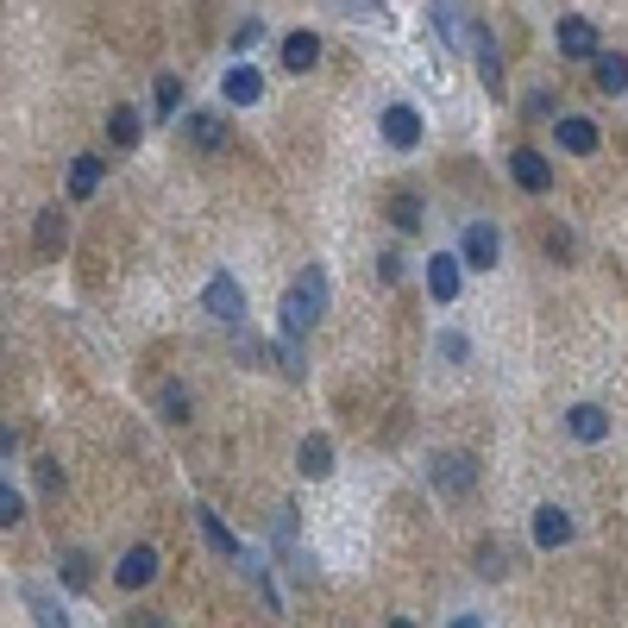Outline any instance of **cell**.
I'll list each match as a JSON object with an SVG mask.
<instances>
[{
	"instance_id": "obj_14",
	"label": "cell",
	"mask_w": 628,
	"mask_h": 628,
	"mask_svg": "<svg viewBox=\"0 0 628 628\" xmlns=\"http://www.w3.org/2000/svg\"><path fill=\"white\" fill-rule=\"evenodd\" d=\"M434 32L447 38L452 57H465V45H472V20H465V7H459V0H434Z\"/></svg>"
},
{
	"instance_id": "obj_4",
	"label": "cell",
	"mask_w": 628,
	"mask_h": 628,
	"mask_svg": "<svg viewBox=\"0 0 628 628\" xmlns=\"http://www.w3.org/2000/svg\"><path fill=\"white\" fill-rule=\"evenodd\" d=\"M201 308H208L221 327H246V289H239V276L214 271L208 276V289H201Z\"/></svg>"
},
{
	"instance_id": "obj_29",
	"label": "cell",
	"mask_w": 628,
	"mask_h": 628,
	"mask_svg": "<svg viewBox=\"0 0 628 628\" xmlns=\"http://www.w3.org/2000/svg\"><path fill=\"white\" fill-rule=\"evenodd\" d=\"M25 522V497L13 490V477H0V528H20Z\"/></svg>"
},
{
	"instance_id": "obj_30",
	"label": "cell",
	"mask_w": 628,
	"mask_h": 628,
	"mask_svg": "<svg viewBox=\"0 0 628 628\" xmlns=\"http://www.w3.org/2000/svg\"><path fill=\"white\" fill-rule=\"evenodd\" d=\"M440 358H447V365H472V340H465L459 327H447V333H440Z\"/></svg>"
},
{
	"instance_id": "obj_3",
	"label": "cell",
	"mask_w": 628,
	"mask_h": 628,
	"mask_svg": "<svg viewBox=\"0 0 628 628\" xmlns=\"http://www.w3.org/2000/svg\"><path fill=\"white\" fill-rule=\"evenodd\" d=\"M377 132H383V145L390 151H415L422 145V132H427V120H422L415 100H390V107L377 114Z\"/></svg>"
},
{
	"instance_id": "obj_28",
	"label": "cell",
	"mask_w": 628,
	"mask_h": 628,
	"mask_svg": "<svg viewBox=\"0 0 628 628\" xmlns=\"http://www.w3.org/2000/svg\"><path fill=\"white\" fill-rule=\"evenodd\" d=\"M422 221H427V214H422V195H390V226H396V233H415Z\"/></svg>"
},
{
	"instance_id": "obj_26",
	"label": "cell",
	"mask_w": 628,
	"mask_h": 628,
	"mask_svg": "<svg viewBox=\"0 0 628 628\" xmlns=\"http://www.w3.org/2000/svg\"><path fill=\"white\" fill-rule=\"evenodd\" d=\"M107 139H114L120 151H132L139 139H145V126H139V114H132V107H114V114H107Z\"/></svg>"
},
{
	"instance_id": "obj_8",
	"label": "cell",
	"mask_w": 628,
	"mask_h": 628,
	"mask_svg": "<svg viewBox=\"0 0 628 628\" xmlns=\"http://www.w3.org/2000/svg\"><path fill=\"white\" fill-rule=\"evenodd\" d=\"M472 63H477V82H484V95H502V50L490 38V25L472 20Z\"/></svg>"
},
{
	"instance_id": "obj_15",
	"label": "cell",
	"mask_w": 628,
	"mask_h": 628,
	"mask_svg": "<svg viewBox=\"0 0 628 628\" xmlns=\"http://www.w3.org/2000/svg\"><path fill=\"white\" fill-rule=\"evenodd\" d=\"M32 246H38V258H57V251L70 246V214H63V208H38Z\"/></svg>"
},
{
	"instance_id": "obj_24",
	"label": "cell",
	"mask_w": 628,
	"mask_h": 628,
	"mask_svg": "<svg viewBox=\"0 0 628 628\" xmlns=\"http://www.w3.org/2000/svg\"><path fill=\"white\" fill-rule=\"evenodd\" d=\"M157 415H164L170 427H182L189 415H195V402H189V390H182L176 377H164V390H157Z\"/></svg>"
},
{
	"instance_id": "obj_36",
	"label": "cell",
	"mask_w": 628,
	"mask_h": 628,
	"mask_svg": "<svg viewBox=\"0 0 628 628\" xmlns=\"http://www.w3.org/2000/svg\"><path fill=\"white\" fill-rule=\"evenodd\" d=\"M352 20H383V0H340Z\"/></svg>"
},
{
	"instance_id": "obj_12",
	"label": "cell",
	"mask_w": 628,
	"mask_h": 628,
	"mask_svg": "<svg viewBox=\"0 0 628 628\" xmlns=\"http://www.w3.org/2000/svg\"><path fill=\"white\" fill-rule=\"evenodd\" d=\"M509 176H516V189H528V195H547L553 189V164L541 157V151H509Z\"/></svg>"
},
{
	"instance_id": "obj_27",
	"label": "cell",
	"mask_w": 628,
	"mask_h": 628,
	"mask_svg": "<svg viewBox=\"0 0 628 628\" xmlns=\"http://www.w3.org/2000/svg\"><path fill=\"white\" fill-rule=\"evenodd\" d=\"M233 352H239L246 365H276V352H283V346L258 340V333H246V327H233Z\"/></svg>"
},
{
	"instance_id": "obj_25",
	"label": "cell",
	"mask_w": 628,
	"mask_h": 628,
	"mask_svg": "<svg viewBox=\"0 0 628 628\" xmlns=\"http://www.w3.org/2000/svg\"><path fill=\"white\" fill-rule=\"evenodd\" d=\"M151 107H157V120H182V82H176V75H157V82H151Z\"/></svg>"
},
{
	"instance_id": "obj_19",
	"label": "cell",
	"mask_w": 628,
	"mask_h": 628,
	"mask_svg": "<svg viewBox=\"0 0 628 628\" xmlns=\"http://www.w3.org/2000/svg\"><path fill=\"white\" fill-rule=\"evenodd\" d=\"M88 566H95V559H88V553H82V547H63V553H57V584L82 597V591L95 584V572H88Z\"/></svg>"
},
{
	"instance_id": "obj_13",
	"label": "cell",
	"mask_w": 628,
	"mask_h": 628,
	"mask_svg": "<svg viewBox=\"0 0 628 628\" xmlns=\"http://www.w3.org/2000/svg\"><path fill=\"white\" fill-rule=\"evenodd\" d=\"M221 100L226 107H258V100H264V75L251 70V63H233V70L221 75Z\"/></svg>"
},
{
	"instance_id": "obj_23",
	"label": "cell",
	"mask_w": 628,
	"mask_h": 628,
	"mask_svg": "<svg viewBox=\"0 0 628 628\" xmlns=\"http://www.w3.org/2000/svg\"><path fill=\"white\" fill-rule=\"evenodd\" d=\"M195 528H201V541L221 553V559H239V541H233V528H226L214 509H195Z\"/></svg>"
},
{
	"instance_id": "obj_11",
	"label": "cell",
	"mask_w": 628,
	"mask_h": 628,
	"mask_svg": "<svg viewBox=\"0 0 628 628\" xmlns=\"http://www.w3.org/2000/svg\"><path fill=\"white\" fill-rule=\"evenodd\" d=\"M572 534H578V522L559 509V502H541V509H534V547L541 553H559Z\"/></svg>"
},
{
	"instance_id": "obj_16",
	"label": "cell",
	"mask_w": 628,
	"mask_h": 628,
	"mask_svg": "<svg viewBox=\"0 0 628 628\" xmlns=\"http://www.w3.org/2000/svg\"><path fill=\"white\" fill-rule=\"evenodd\" d=\"M553 139H559V151H572V157H591V151H597V126L584 120V114H559V120H553Z\"/></svg>"
},
{
	"instance_id": "obj_22",
	"label": "cell",
	"mask_w": 628,
	"mask_h": 628,
	"mask_svg": "<svg viewBox=\"0 0 628 628\" xmlns=\"http://www.w3.org/2000/svg\"><path fill=\"white\" fill-rule=\"evenodd\" d=\"M591 63H597V88H603V95H628V57H623V50H597Z\"/></svg>"
},
{
	"instance_id": "obj_17",
	"label": "cell",
	"mask_w": 628,
	"mask_h": 628,
	"mask_svg": "<svg viewBox=\"0 0 628 628\" xmlns=\"http://www.w3.org/2000/svg\"><path fill=\"white\" fill-rule=\"evenodd\" d=\"M296 472L315 477V484H321V477H333V440H327V434H308V440L296 447Z\"/></svg>"
},
{
	"instance_id": "obj_2",
	"label": "cell",
	"mask_w": 628,
	"mask_h": 628,
	"mask_svg": "<svg viewBox=\"0 0 628 628\" xmlns=\"http://www.w3.org/2000/svg\"><path fill=\"white\" fill-rule=\"evenodd\" d=\"M427 477H434V490L447 502H465L477 490V459L472 452H434V459H427Z\"/></svg>"
},
{
	"instance_id": "obj_34",
	"label": "cell",
	"mask_w": 628,
	"mask_h": 628,
	"mask_svg": "<svg viewBox=\"0 0 628 628\" xmlns=\"http://www.w3.org/2000/svg\"><path fill=\"white\" fill-rule=\"evenodd\" d=\"M377 276H383V283H402V276H408L402 251H383V258H377Z\"/></svg>"
},
{
	"instance_id": "obj_9",
	"label": "cell",
	"mask_w": 628,
	"mask_h": 628,
	"mask_svg": "<svg viewBox=\"0 0 628 628\" xmlns=\"http://www.w3.org/2000/svg\"><path fill=\"white\" fill-rule=\"evenodd\" d=\"M157 566H164V559H157V547H145V541H139V547L120 553L114 584H120V591H145V584H157Z\"/></svg>"
},
{
	"instance_id": "obj_35",
	"label": "cell",
	"mask_w": 628,
	"mask_h": 628,
	"mask_svg": "<svg viewBox=\"0 0 628 628\" xmlns=\"http://www.w3.org/2000/svg\"><path fill=\"white\" fill-rule=\"evenodd\" d=\"M258 38H264V20H246L239 32H233V50H251Z\"/></svg>"
},
{
	"instance_id": "obj_18",
	"label": "cell",
	"mask_w": 628,
	"mask_h": 628,
	"mask_svg": "<svg viewBox=\"0 0 628 628\" xmlns=\"http://www.w3.org/2000/svg\"><path fill=\"white\" fill-rule=\"evenodd\" d=\"M315 63H321V38H315L308 25H301V32H289V38H283V70H289V75H308Z\"/></svg>"
},
{
	"instance_id": "obj_33",
	"label": "cell",
	"mask_w": 628,
	"mask_h": 628,
	"mask_svg": "<svg viewBox=\"0 0 628 628\" xmlns=\"http://www.w3.org/2000/svg\"><path fill=\"white\" fill-rule=\"evenodd\" d=\"M25 603H32V616H38V623H63V609H57L45 591H25Z\"/></svg>"
},
{
	"instance_id": "obj_1",
	"label": "cell",
	"mask_w": 628,
	"mask_h": 628,
	"mask_svg": "<svg viewBox=\"0 0 628 628\" xmlns=\"http://www.w3.org/2000/svg\"><path fill=\"white\" fill-rule=\"evenodd\" d=\"M327 296H333V283H327L321 264H308V271L283 289V301H276V321H283V340H308L315 333V321L327 315Z\"/></svg>"
},
{
	"instance_id": "obj_20",
	"label": "cell",
	"mask_w": 628,
	"mask_h": 628,
	"mask_svg": "<svg viewBox=\"0 0 628 628\" xmlns=\"http://www.w3.org/2000/svg\"><path fill=\"white\" fill-rule=\"evenodd\" d=\"M100 176H107V164H100L95 151H82V157H70V201H88L100 189Z\"/></svg>"
},
{
	"instance_id": "obj_6",
	"label": "cell",
	"mask_w": 628,
	"mask_h": 628,
	"mask_svg": "<svg viewBox=\"0 0 628 628\" xmlns=\"http://www.w3.org/2000/svg\"><path fill=\"white\" fill-rule=\"evenodd\" d=\"M465 271H472V264H465L459 251H434V258H427V296L440 301V308H452L459 289H465Z\"/></svg>"
},
{
	"instance_id": "obj_10",
	"label": "cell",
	"mask_w": 628,
	"mask_h": 628,
	"mask_svg": "<svg viewBox=\"0 0 628 628\" xmlns=\"http://www.w3.org/2000/svg\"><path fill=\"white\" fill-rule=\"evenodd\" d=\"M566 434H572L578 447H603L609 440V408L603 402H572L566 408Z\"/></svg>"
},
{
	"instance_id": "obj_7",
	"label": "cell",
	"mask_w": 628,
	"mask_h": 628,
	"mask_svg": "<svg viewBox=\"0 0 628 628\" xmlns=\"http://www.w3.org/2000/svg\"><path fill=\"white\" fill-rule=\"evenodd\" d=\"M553 45H559V57H572V63H591V57L603 50V38H597V25L584 20V13H566L559 32H553Z\"/></svg>"
},
{
	"instance_id": "obj_21",
	"label": "cell",
	"mask_w": 628,
	"mask_h": 628,
	"mask_svg": "<svg viewBox=\"0 0 628 628\" xmlns=\"http://www.w3.org/2000/svg\"><path fill=\"white\" fill-rule=\"evenodd\" d=\"M189 139H195L201 151H221V145H226V114H214V107H195V114H189Z\"/></svg>"
},
{
	"instance_id": "obj_37",
	"label": "cell",
	"mask_w": 628,
	"mask_h": 628,
	"mask_svg": "<svg viewBox=\"0 0 628 628\" xmlns=\"http://www.w3.org/2000/svg\"><path fill=\"white\" fill-rule=\"evenodd\" d=\"M522 107H528V120H547V114H553V95H547V88H534Z\"/></svg>"
},
{
	"instance_id": "obj_5",
	"label": "cell",
	"mask_w": 628,
	"mask_h": 628,
	"mask_svg": "<svg viewBox=\"0 0 628 628\" xmlns=\"http://www.w3.org/2000/svg\"><path fill=\"white\" fill-rule=\"evenodd\" d=\"M459 258H465L472 271H497V264H502V233L490 221L459 226Z\"/></svg>"
},
{
	"instance_id": "obj_31",
	"label": "cell",
	"mask_w": 628,
	"mask_h": 628,
	"mask_svg": "<svg viewBox=\"0 0 628 628\" xmlns=\"http://www.w3.org/2000/svg\"><path fill=\"white\" fill-rule=\"evenodd\" d=\"M271 541H276V547H296V509H289V502L271 516Z\"/></svg>"
},
{
	"instance_id": "obj_32",
	"label": "cell",
	"mask_w": 628,
	"mask_h": 628,
	"mask_svg": "<svg viewBox=\"0 0 628 628\" xmlns=\"http://www.w3.org/2000/svg\"><path fill=\"white\" fill-rule=\"evenodd\" d=\"M502 572H509V566H502V547L484 541V547H477V578H502Z\"/></svg>"
}]
</instances>
